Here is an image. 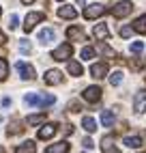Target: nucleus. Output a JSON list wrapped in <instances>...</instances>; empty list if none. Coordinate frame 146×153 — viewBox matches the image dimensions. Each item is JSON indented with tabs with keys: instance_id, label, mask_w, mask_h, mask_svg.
<instances>
[{
	"instance_id": "obj_1",
	"label": "nucleus",
	"mask_w": 146,
	"mask_h": 153,
	"mask_svg": "<svg viewBox=\"0 0 146 153\" xmlns=\"http://www.w3.org/2000/svg\"><path fill=\"white\" fill-rule=\"evenodd\" d=\"M24 101L28 106H39V108H47V106H54L56 97L54 95H43V93H28L24 97Z\"/></svg>"
},
{
	"instance_id": "obj_2",
	"label": "nucleus",
	"mask_w": 146,
	"mask_h": 153,
	"mask_svg": "<svg viewBox=\"0 0 146 153\" xmlns=\"http://www.w3.org/2000/svg\"><path fill=\"white\" fill-rule=\"evenodd\" d=\"M71 56H73V45H71V43H62V45H58L54 52H52V58L58 60V63H62V60H69Z\"/></svg>"
},
{
	"instance_id": "obj_3",
	"label": "nucleus",
	"mask_w": 146,
	"mask_h": 153,
	"mask_svg": "<svg viewBox=\"0 0 146 153\" xmlns=\"http://www.w3.org/2000/svg\"><path fill=\"white\" fill-rule=\"evenodd\" d=\"M15 71L19 74V78H22V80H32V78L37 76L35 67L28 65V63H22V60H17V63H15Z\"/></svg>"
},
{
	"instance_id": "obj_4",
	"label": "nucleus",
	"mask_w": 146,
	"mask_h": 153,
	"mask_svg": "<svg viewBox=\"0 0 146 153\" xmlns=\"http://www.w3.org/2000/svg\"><path fill=\"white\" fill-rule=\"evenodd\" d=\"M131 11H133V4L129 2V0H122V2H118V4L112 7V15L114 17H127Z\"/></svg>"
},
{
	"instance_id": "obj_5",
	"label": "nucleus",
	"mask_w": 146,
	"mask_h": 153,
	"mask_svg": "<svg viewBox=\"0 0 146 153\" xmlns=\"http://www.w3.org/2000/svg\"><path fill=\"white\" fill-rule=\"evenodd\" d=\"M103 13H105V7L99 4V2L88 4V7L84 9V17H86V19H97V17H101Z\"/></svg>"
},
{
	"instance_id": "obj_6",
	"label": "nucleus",
	"mask_w": 146,
	"mask_h": 153,
	"mask_svg": "<svg viewBox=\"0 0 146 153\" xmlns=\"http://www.w3.org/2000/svg\"><path fill=\"white\" fill-rule=\"evenodd\" d=\"M43 19H45L43 13H28V17L24 19V30H26V33H30V30H32L39 22H43Z\"/></svg>"
},
{
	"instance_id": "obj_7",
	"label": "nucleus",
	"mask_w": 146,
	"mask_h": 153,
	"mask_svg": "<svg viewBox=\"0 0 146 153\" xmlns=\"http://www.w3.org/2000/svg\"><path fill=\"white\" fill-rule=\"evenodd\" d=\"M101 93H103V91L99 86H88V88H84L82 95H84V99L88 101V104H97V101L101 99Z\"/></svg>"
},
{
	"instance_id": "obj_8",
	"label": "nucleus",
	"mask_w": 146,
	"mask_h": 153,
	"mask_svg": "<svg viewBox=\"0 0 146 153\" xmlns=\"http://www.w3.org/2000/svg\"><path fill=\"white\" fill-rule=\"evenodd\" d=\"M56 131H58V125H56V123H45L43 127L39 129L37 138H39V140H47V138H52V136H54Z\"/></svg>"
},
{
	"instance_id": "obj_9",
	"label": "nucleus",
	"mask_w": 146,
	"mask_h": 153,
	"mask_svg": "<svg viewBox=\"0 0 146 153\" xmlns=\"http://www.w3.org/2000/svg\"><path fill=\"white\" fill-rule=\"evenodd\" d=\"M108 71H110L108 63H95V65L90 67V76H92V78H97V80H101V78H105V76H108Z\"/></svg>"
},
{
	"instance_id": "obj_10",
	"label": "nucleus",
	"mask_w": 146,
	"mask_h": 153,
	"mask_svg": "<svg viewBox=\"0 0 146 153\" xmlns=\"http://www.w3.org/2000/svg\"><path fill=\"white\" fill-rule=\"evenodd\" d=\"M144 108H146V88L138 91V95H135V99H133V110L138 112V114H142Z\"/></svg>"
},
{
	"instance_id": "obj_11",
	"label": "nucleus",
	"mask_w": 146,
	"mask_h": 153,
	"mask_svg": "<svg viewBox=\"0 0 146 153\" xmlns=\"http://www.w3.org/2000/svg\"><path fill=\"white\" fill-rule=\"evenodd\" d=\"M67 37L71 39V41H86V33L80 26H69L67 28Z\"/></svg>"
},
{
	"instance_id": "obj_12",
	"label": "nucleus",
	"mask_w": 146,
	"mask_h": 153,
	"mask_svg": "<svg viewBox=\"0 0 146 153\" xmlns=\"http://www.w3.org/2000/svg\"><path fill=\"white\" fill-rule=\"evenodd\" d=\"M45 84H62V80H65V78H62V74H60V71H56V69H49L47 71V74H45Z\"/></svg>"
},
{
	"instance_id": "obj_13",
	"label": "nucleus",
	"mask_w": 146,
	"mask_h": 153,
	"mask_svg": "<svg viewBox=\"0 0 146 153\" xmlns=\"http://www.w3.org/2000/svg\"><path fill=\"white\" fill-rule=\"evenodd\" d=\"M37 39H39V41L45 45V43H49V41H54V39H56V33H54L52 28H43V30H39Z\"/></svg>"
},
{
	"instance_id": "obj_14",
	"label": "nucleus",
	"mask_w": 146,
	"mask_h": 153,
	"mask_svg": "<svg viewBox=\"0 0 146 153\" xmlns=\"http://www.w3.org/2000/svg\"><path fill=\"white\" fill-rule=\"evenodd\" d=\"M15 153H37V142L35 140H26L15 149Z\"/></svg>"
},
{
	"instance_id": "obj_15",
	"label": "nucleus",
	"mask_w": 146,
	"mask_h": 153,
	"mask_svg": "<svg viewBox=\"0 0 146 153\" xmlns=\"http://www.w3.org/2000/svg\"><path fill=\"white\" fill-rule=\"evenodd\" d=\"M45 153H69V142L62 140V142H56V145H52L45 149Z\"/></svg>"
},
{
	"instance_id": "obj_16",
	"label": "nucleus",
	"mask_w": 146,
	"mask_h": 153,
	"mask_svg": "<svg viewBox=\"0 0 146 153\" xmlns=\"http://www.w3.org/2000/svg\"><path fill=\"white\" fill-rule=\"evenodd\" d=\"M92 35H95L99 41H105V39L110 37V30H108V26H105V24H97V26H95V30H92Z\"/></svg>"
},
{
	"instance_id": "obj_17",
	"label": "nucleus",
	"mask_w": 146,
	"mask_h": 153,
	"mask_svg": "<svg viewBox=\"0 0 146 153\" xmlns=\"http://www.w3.org/2000/svg\"><path fill=\"white\" fill-rule=\"evenodd\" d=\"M58 17H62V19H75L77 17V11L73 7H60L58 9Z\"/></svg>"
},
{
	"instance_id": "obj_18",
	"label": "nucleus",
	"mask_w": 146,
	"mask_h": 153,
	"mask_svg": "<svg viewBox=\"0 0 146 153\" xmlns=\"http://www.w3.org/2000/svg\"><path fill=\"white\" fill-rule=\"evenodd\" d=\"M131 28L135 30V33H140V35H146V13H144V15H140L138 19H135Z\"/></svg>"
},
{
	"instance_id": "obj_19",
	"label": "nucleus",
	"mask_w": 146,
	"mask_h": 153,
	"mask_svg": "<svg viewBox=\"0 0 146 153\" xmlns=\"http://www.w3.org/2000/svg\"><path fill=\"white\" fill-rule=\"evenodd\" d=\"M101 149H103V153H120L116 147L112 145V136H105L101 140Z\"/></svg>"
},
{
	"instance_id": "obj_20",
	"label": "nucleus",
	"mask_w": 146,
	"mask_h": 153,
	"mask_svg": "<svg viewBox=\"0 0 146 153\" xmlns=\"http://www.w3.org/2000/svg\"><path fill=\"white\" fill-rule=\"evenodd\" d=\"M101 123H103V127H112L114 125V112L112 110H103L101 112Z\"/></svg>"
},
{
	"instance_id": "obj_21",
	"label": "nucleus",
	"mask_w": 146,
	"mask_h": 153,
	"mask_svg": "<svg viewBox=\"0 0 146 153\" xmlns=\"http://www.w3.org/2000/svg\"><path fill=\"white\" fill-rule=\"evenodd\" d=\"M82 127H84L88 134H92V131L97 129V123H95V119H92V117H84V119H82Z\"/></svg>"
},
{
	"instance_id": "obj_22",
	"label": "nucleus",
	"mask_w": 146,
	"mask_h": 153,
	"mask_svg": "<svg viewBox=\"0 0 146 153\" xmlns=\"http://www.w3.org/2000/svg\"><path fill=\"white\" fill-rule=\"evenodd\" d=\"M125 145L129 149H138V147H142V138L140 136H127L125 138Z\"/></svg>"
},
{
	"instance_id": "obj_23",
	"label": "nucleus",
	"mask_w": 146,
	"mask_h": 153,
	"mask_svg": "<svg viewBox=\"0 0 146 153\" xmlns=\"http://www.w3.org/2000/svg\"><path fill=\"white\" fill-rule=\"evenodd\" d=\"M67 71L71 76H82V65L75 63V60H69V63H67Z\"/></svg>"
},
{
	"instance_id": "obj_24",
	"label": "nucleus",
	"mask_w": 146,
	"mask_h": 153,
	"mask_svg": "<svg viewBox=\"0 0 146 153\" xmlns=\"http://www.w3.org/2000/svg\"><path fill=\"white\" fill-rule=\"evenodd\" d=\"M45 121V114H30L28 119H26V123L28 125H32V127H37V125H41Z\"/></svg>"
},
{
	"instance_id": "obj_25",
	"label": "nucleus",
	"mask_w": 146,
	"mask_h": 153,
	"mask_svg": "<svg viewBox=\"0 0 146 153\" xmlns=\"http://www.w3.org/2000/svg\"><path fill=\"white\" fill-rule=\"evenodd\" d=\"M97 52H101L103 56H110V58H116V52L110 48V45H105V43H99L97 45Z\"/></svg>"
},
{
	"instance_id": "obj_26",
	"label": "nucleus",
	"mask_w": 146,
	"mask_h": 153,
	"mask_svg": "<svg viewBox=\"0 0 146 153\" xmlns=\"http://www.w3.org/2000/svg\"><path fill=\"white\" fill-rule=\"evenodd\" d=\"M17 131H19V134H22V131H24L22 123H19V121H11V125H9L7 134H9V136H13V134H17Z\"/></svg>"
},
{
	"instance_id": "obj_27",
	"label": "nucleus",
	"mask_w": 146,
	"mask_h": 153,
	"mask_svg": "<svg viewBox=\"0 0 146 153\" xmlns=\"http://www.w3.org/2000/svg\"><path fill=\"white\" fill-rule=\"evenodd\" d=\"M122 82V71H114V74L110 76V84L112 86H118Z\"/></svg>"
},
{
	"instance_id": "obj_28",
	"label": "nucleus",
	"mask_w": 146,
	"mask_h": 153,
	"mask_svg": "<svg viewBox=\"0 0 146 153\" xmlns=\"http://www.w3.org/2000/svg\"><path fill=\"white\" fill-rule=\"evenodd\" d=\"M7 76H9V65L4 58H0V80H7Z\"/></svg>"
},
{
	"instance_id": "obj_29",
	"label": "nucleus",
	"mask_w": 146,
	"mask_h": 153,
	"mask_svg": "<svg viewBox=\"0 0 146 153\" xmlns=\"http://www.w3.org/2000/svg\"><path fill=\"white\" fill-rule=\"evenodd\" d=\"M30 50H32L30 41H28V39H22V41H19V52H22V54H30Z\"/></svg>"
},
{
	"instance_id": "obj_30",
	"label": "nucleus",
	"mask_w": 146,
	"mask_h": 153,
	"mask_svg": "<svg viewBox=\"0 0 146 153\" xmlns=\"http://www.w3.org/2000/svg\"><path fill=\"white\" fill-rule=\"evenodd\" d=\"M95 54H97V50H95V48H84V50H82V58H84V60L95 58Z\"/></svg>"
},
{
	"instance_id": "obj_31",
	"label": "nucleus",
	"mask_w": 146,
	"mask_h": 153,
	"mask_svg": "<svg viewBox=\"0 0 146 153\" xmlns=\"http://www.w3.org/2000/svg\"><path fill=\"white\" fill-rule=\"evenodd\" d=\"M142 50H144V43L142 41H133L131 43V52L133 54H142Z\"/></svg>"
},
{
	"instance_id": "obj_32",
	"label": "nucleus",
	"mask_w": 146,
	"mask_h": 153,
	"mask_svg": "<svg viewBox=\"0 0 146 153\" xmlns=\"http://www.w3.org/2000/svg\"><path fill=\"white\" fill-rule=\"evenodd\" d=\"M131 33H133V28H129V26H122L120 28V37H125V39H129Z\"/></svg>"
},
{
	"instance_id": "obj_33",
	"label": "nucleus",
	"mask_w": 146,
	"mask_h": 153,
	"mask_svg": "<svg viewBox=\"0 0 146 153\" xmlns=\"http://www.w3.org/2000/svg\"><path fill=\"white\" fill-rule=\"evenodd\" d=\"M17 24H19V17L17 15H11V19H9V28L13 30V28H17Z\"/></svg>"
},
{
	"instance_id": "obj_34",
	"label": "nucleus",
	"mask_w": 146,
	"mask_h": 153,
	"mask_svg": "<svg viewBox=\"0 0 146 153\" xmlns=\"http://www.w3.org/2000/svg\"><path fill=\"white\" fill-rule=\"evenodd\" d=\"M69 112H82V106L77 104V101H71V104H69Z\"/></svg>"
},
{
	"instance_id": "obj_35",
	"label": "nucleus",
	"mask_w": 146,
	"mask_h": 153,
	"mask_svg": "<svg viewBox=\"0 0 146 153\" xmlns=\"http://www.w3.org/2000/svg\"><path fill=\"white\" fill-rule=\"evenodd\" d=\"M142 67H144V60H131V69L138 71V69H142Z\"/></svg>"
},
{
	"instance_id": "obj_36",
	"label": "nucleus",
	"mask_w": 146,
	"mask_h": 153,
	"mask_svg": "<svg viewBox=\"0 0 146 153\" xmlns=\"http://www.w3.org/2000/svg\"><path fill=\"white\" fill-rule=\"evenodd\" d=\"M82 145H84L86 149H92V147H95V142H92L90 138H84V142H82Z\"/></svg>"
},
{
	"instance_id": "obj_37",
	"label": "nucleus",
	"mask_w": 146,
	"mask_h": 153,
	"mask_svg": "<svg viewBox=\"0 0 146 153\" xmlns=\"http://www.w3.org/2000/svg\"><path fill=\"white\" fill-rule=\"evenodd\" d=\"M4 43H7V35L0 30V45H4Z\"/></svg>"
},
{
	"instance_id": "obj_38",
	"label": "nucleus",
	"mask_w": 146,
	"mask_h": 153,
	"mask_svg": "<svg viewBox=\"0 0 146 153\" xmlns=\"http://www.w3.org/2000/svg\"><path fill=\"white\" fill-rule=\"evenodd\" d=\"M0 104H2V106H4V108H9V106H11V99H9V97H4V99H2V101H0Z\"/></svg>"
},
{
	"instance_id": "obj_39",
	"label": "nucleus",
	"mask_w": 146,
	"mask_h": 153,
	"mask_svg": "<svg viewBox=\"0 0 146 153\" xmlns=\"http://www.w3.org/2000/svg\"><path fill=\"white\" fill-rule=\"evenodd\" d=\"M35 0H22V4H32Z\"/></svg>"
},
{
	"instance_id": "obj_40",
	"label": "nucleus",
	"mask_w": 146,
	"mask_h": 153,
	"mask_svg": "<svg viewBox=\"0 0 146 153\" xmlns=\"http://www.w3.org/2000/svg\"><path fill=\"white\" fill-rule=\"evenodd\" d=\"M0 153H4V149H2V147H0Z\"/></svg>"
},
{
	"instance_id": "obj_41",
	"label": "nucleus",
	"mask_w": 146,
	"mask_h": 153,
	"mask_svg": "<svg viewBox=\"0 0 146 153\" xmlns=\"http://www.w3.org/2000/svg\"><path fill=\"white\" fill-rule=\"evenodd\" d=\"M0 15H2V9H0Z\"/></svg>"
},
{
	"instance_id": "obj_42",
	"label": "nucleus",
	"mask_w": 146,
	"mask_h": 153,
	"mask_svg": "<svg viewBox=\"0 0 146 153\" xmlns=\"http://www.w3.org/2000/svg\"><path fill=\"white\" fill-rule=\"evenodd\" d=\"M58 2H62V0H58Z\"/></svg>"
}]
</instances>
